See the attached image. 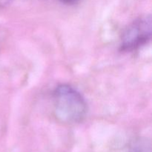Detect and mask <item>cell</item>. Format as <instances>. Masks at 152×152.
Listing matches in <instances>:
<instances>
[{
    "label": "cell",
    "mask_w": 152,
    "mask_h": 152,
    "mask_svg": "<svg viewBox=\"0 0 152 152\" xmlns=\"http://www.w3.org/2000/svg\"><path fill=\"white\" fill-rule=\"evenodd\" d=\"M151 34V15L139 17L132 22L123 32L120 40V50L132 52L140 48L150 41Z\"/></svg>",
    "instance_id": "obj_2"
},
{
    "label": "cell",
    "mask_w": 152,
    "mask_h": 152,
    "mask_svg": "<svg viewBox=\"0 0 152 152\" xmlns=\"http://www.w3.org/2000/svg\"><path fill=\"white\" fill-rule=\"evenodd\" d=\"M129 152H151V142L145 138H138L131 144Z\"/></svg>",
    "instance_id": "obj_3"
},
{
    "label": "cell",
    "mask_w": 152,
    "mask_h": 152,
    "mask_svg": "<svg viewBox=\"0 0 152 152\" xmlns=\"http://www.w3.org/2000/svg\"><path fill=\"white\" fill-rule=\"evenodd\" d=\"M59 1L65 5H74L78 4L81 0H59Z\"/></svg>",
    "instance_id": "obj_4"
},
{
    "label": "cell",
    "mask_w": 152,
    "mask_h": 152,
    "mask_svg": "<svg viewBox=\"0 0 152 152\" xmlns=\"http://www.w3.org/2000/svg\"><path fill=\"white\" fill-rule=\"evenodd\" d=\"M53 107L56 118L65 124L82 123L88 113V105L83 95L74 87L62 84L53 91Z\"/></svg>",
    "instance_id": "obj_1"
}]
</instances>
